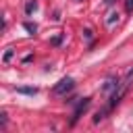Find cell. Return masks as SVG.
Here are the masks:
<instances>
[{
	"label": "cell",
	"instance_id": "cell-2",
	"mask_svg": "<svg viewBox=\"0 0 133 133\" xmlns=\"http://www.w3.org/2000/svg\"><path fill=\"white\" fill-rule=\"evenodd\" d=\"M73 87H75L73 77H62V79L52 87V94H54V96H64V94H69Z\"/></svg>",
	"mask_w": 133,
	"mask_h": 133
},
{
	"label": "cell",
	"instance_id": "cell-3",
	"mask_svg": "<svg viewBox=\"0 0 133 133\" xmlns=\"http://www.w3.org/2000/svg\"><path fill=\"white\" fill-rule=\"evenodd\" d=\"M89 98H83V100H79V104H77V108H75V112H73V118H71V125H75L79 118H81V114L89 108Z\"/></svg>",
	"mask_w": 133,
	"mask_h": 133
},
{
	"label": "cell",
	"instance_id": "cell-5",
	"mask_svg": "<svg viewBox=\"0 0 133 133\" xmlns=\"http://www.w3.org/2000/svg\"><path fill=\"white\" fill-rule=\"evenodd\" d=\"M19 94H27V96H35L37 94V87H17Z\"/></svg>",
	"mask_w": 133,
	"mask_h": 133
},
{
	"label": "cell",
	"instance_id": "cell-8",
	"mask_svg": "<svg viewBox=\"0 0 133 133\" xmlns=\"http://www.w3.org/2000/svg\"><path fill=\"white\" fill-rule=\"evenodd\" d=\"M6 123H8V118H6V110H2V112H0V127L6 129Z\"/></svg>",
	"mask_w": 133,
	"mask_h": 133
},
{
	"label": "cell",
	"instance_id": "cell-10",
	"mask_svg": "<svg viewBox=\"0 0 133 133\" xmlns=\"http://www.w3.org/2000/svg\"><path fill=\"white\" fill-rule=\"evenodd\" d=\"M10 56H12V48H8V50H6V54H4V62H8V60H10Z\"/></svg>",
	"mask_w": 133,
	"mask_h": 133
},
{
	"label": "cell",
	"instance_id": "cell-9",
	"mask_svg": "<svg viewBox=\"0 0 133 133\" xmlns=\"http://www.w3.org/2000/svg\"><path fill=\"white\" fill-rule=\"evenodd\" d=\"M125 8L127 12H133V0H125Z\"/></svg>",
	"mask_w": 133,
	"mask_h": 133
},
{
	"label": "cell",
	"instance_id": "cell-1",
	"mask_svg": "<svg viewBox=\"0 0 133 133\" xmlns=\"http://www.w3.org/2000/svg\"><path fill=\"white\" fill-rule=\"evenodd\" d=\"M131 79H133V69H129V71H127V75H125V77L118 81L116 89L110 94V102H108V106H106L108 110H112V108H114V106H116V104L123 100V96L127 94V89H129V85H131Z\"/></svg>",
	"mask_w": 133,
	"mask_h": 133
},
{
	"label": "cell",
	"instance_id": "cell-4",
	"mask_svg": "<svg viewBox=\"0 0 133 133\" xmlns=\"http://www.w3.org/2000/svg\"><path fill=\"white\" fill-rule=\"evenodd\" d=\"M116 85H118V79H116V77H108L106 83H104V87H102V91H104V94H112V91L116 89Z\"/></svg>",
	"mask_w": 133,
	"mask_h": 133
},
{
	"label": "cell",
	"instance_id": "cell-6",
	"mask_svg": "<svg viewBox=\"0 0 133 133\" xmlns=\"http://www.w3.org/2000/svg\"><path fill=\"white\" fill-rule=\"evenodd\" d=\"M35 8H37V2H35V0H29V2L25 4V12H27V15H31Z\"/></svg>",
	"mask_w": 133,
	"mask_h": 133
},
{
	"label": "cell",
	"instance_id": "cell-7",
	"mask_svg": "<svg viewBox=\"0 0 133 133\" xmlns=\"http://www.w3.org/2000/svg\"><path fill=\"white\" fill-rule=\"evenodd\" d=\"M23 27H25V29H27L29 33H35V31H37V25H35V23H29V21H27V23H25Z\"/></svg>",
	"mask_w": 133,
	"mask_h": 133
}]
</instances>
